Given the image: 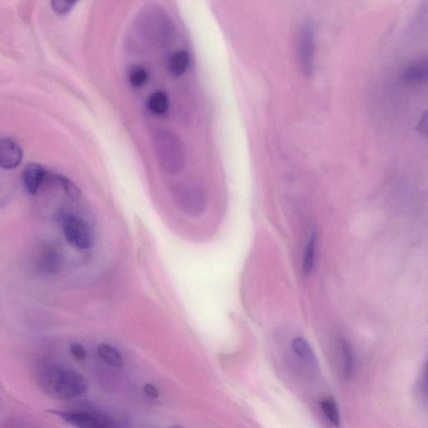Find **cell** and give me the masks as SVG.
I'll list each match as a JSON object with an SVG mask.
<instances>
[{
	"mask_svg": "<svg viewBox=\"0 0 428 428\" xmlns=\"http://www.w3.org/2000/svg\"><path fill=\"white\" fill-rule=\"evenodd\" d=\"M55 414L76 428H116L110 418L98 412L55 411Z\"/></svg>",
	"mask_w": 428,
	"mask_h": 428,
	"instance_id": "5b68a950",
	"label": "cell"
},
{
	"mask_svg": "<svg viewBox=\"0 0 428 428\" xmlns=\"http://www.w3.org/2000/svg\"><path fill=\"white\" fill-rule=\"evenodd\" d=\"M148 80V73L143 67L137 66L131 69L129 74V81L135 88H139L146 84Z\"/></svg>",
	"mask_w": 428,
	"mask_h": 428,
	"instance_id": "ac0fdd59",
	"label": "cell"
},
{
	"mask_svg": "<svg viewBox=\"0 0 428 428\" xmlns=\"http://www.w3.org/2000/svg\"><path fill=\"white\" fill-rule=\"evenodd\" d=\"M39 265L47 274L56 273L61 269V257L55 248L47 246L41 252Z\"/></svg>",
	"mask_w": 428,
	"mask_h": 428,
	"instance_id": "9c48e42d",
	"label": "cell"
},
{
	"mask_svg": "<svg viewBox=\"0 0 428 428\" xmlns=\"http://www.w3.org/2000/svg\"><path fill=\"white\" fill-rule=\"evenodd\" d=\"M315 244L316 236L315 233H313L312 235H310L305 250L303 270L305 275H310L313 269L315 254Z\"/></svg>",
	"mask_w": 428,
	"mask_h": 428,
	"instance_id": "2e32d148",
	"label": "cell"
},
{
	"mask_svg": "<svg viewBox=\"0 0 428 428\" xmlns=\"http://www.w3.org/2000/svg\"><path fill=\"white\" fill-rule=\"evenodd\" d=\"M160 167L170 174L178 173L184 166V151L181 141L169 131H160L154 141Z\"/></svg>",
	"mask_w": 428,
	"mask_h": 428,
	"instance_id": "7a4b0ae2",
	"label": "cell"
},
{
	"mask_svg": "<svg viewBox=\"0 0 428 428\" xmlns=\"http://www.w3.org/2000/svg\"><path fill=\"white\" fill-rule=\"evenodd\" d=\"M97 352L99 357L111 366L118 368L123 366V360L120 352L111 345L101 344L97 349Z\"/></svg>",
	"mask_w": 428,
	"mask_h": 428,
	"instance_id": "8fae6325",
	"label": "cell"
},
{
	"mask_svg": "<svg viewBox=\"0 0 428 428\" xmlns=\"http://www.w3.org/2000/svg\"><path fill=\"white\" fill-rule=\"evenodd\" d=\"M143 391L146 395L149 397L158 398L160 396L158 389L151 383L146 384L143 387Z\"/></svg>",
	"mask_w": 428,
	"mask_h": 428,
	"instance_id": "44dd1931",
	"label": "cell"
},
{
	"mask_svg": "<svg viewBox=\"0 0 428 428\" xmlns=\"http://www.w3.org/2000/svg\"><path fill=\"white\" fill-rule=\"evenodd\" d=\"M340 352L342 356L343 377L349 379L352 377L354 367V356L351 345L345 340H340Z\"/></svg>",
	"mask_w": 428,
	"mask_h": 428,
	"instance_id": "7c38bea8",
	"label": "cell"
},
{
	"mask_svg": "<svg viewBox=\"0 0 428 428\" xmlns=\"http://www.w3.org/2000/svg\"><path fill=\"white\" fill-rule=\"evenodd\" d=\"M299 60L301 69L306 77L312 76L314 73L315 31L312 22L305 21L300 29Z\"/></svg>",
	"mask_w": 428,
	"mask_h": 428,
	"instance_id": "8992f818",
	"label": "cell"
},
{
	"mask_svg": "<svg viewBox=\"0 0 428 428\" xmlns=\"http://www.w3.org/2000/svg\"><path fill=\"white\" fill-rule=\"evenodd\" d=\"M63 233L66 240L80 250H88L93 244V233L88 223L72 213H63L61 218Z\"/></svg>",
	"mask_w": 428,
	"mask_h": 428,
	"instance_id": "3957f363",
	"label": "cell"
},
{
	"mask_svg": "<svg viewBox=\"0 0 428 428\" xmlns=\"http://www.w3.org/2000/svg\"><path fill=\"white\" fill-rule=\"evenodd\" d=\"M427 66L423 64L413 65L408 68L405 72V79L407 81L413 82H421L427 79Z\"/></svg>",
	"mask_w": 428,
	"mask_h": 428,
	"instance_id": "e0dca14e",
	"label": "cell"
},
{
	"mask_svg": "<svg viewBox=\"0 0 428 428\" xmlns=\"http://www.w3.org/2000/svg\"><path fill=\"white\" fill-rule=\"evenodd\" d=\"M169 101L168 96L163 92H156L148 100L149 110L156 115H163L168 109Z\"/></svg>",
	"mask_w": 428,
	"mask_h": 428,
	"instance_id": "9a60e30c",
	"label": "cell"
},
{
	"mask_svg": "<svg viewBox=\"0 0 428 428\" xmlns=\"http://www.w3.org/2000/svg\"><path fill=\"white\" fill-rule=\"evenodd\" d=\"M70 350L73 356H74L78 360H84L86 357V350L80 344H71Z\"/></svg>",
	"mask_w": 428,
	"mask_h": 428,
	"instance_id": "ffe728a7",
	"label": "cell"
},
{
	"mask_svg": "<svg viewBox=\"0 0 428 428\" xmlns=\"http://www.w3.org/2000/svg\"><path fill=\"white\" fill-rule=\"evenodd\" d=\"M23 151L16 142L9 138L0 140V168H16L21 163Z\"/></svg>",
	"mask_w": 428,
	"mask_h": 428,
	"instance_id": "ba28073f",
	"label": "cell"
},
{
	"mask_svg": "<svg viewBox=\"0 0 428 428\" xmlns=\"http://www.w3.org/2000/svg\"><path fill=\"white\" fill-rule=\"evenodd\" d=\"M173 194L178 208L188 215L199 216L206 209L207 197L198 187L188 184L178 185Z\"/></svg>",
	"mask_w": 428,
	"mask_h": 428,
	"instance_id": "277c9868",
	"label": "cell"
},
{
	"mask_svg": "<svg viewBox=\"0 0 428 428\" xmlns=\"http://www.w3.org/2000/svg\"><path fill=\"white\" fill-rule=\"evenodd\" d=\"M417 129L420 131L421 133H422V129H424L423 131H424L425 133H427V115L426 114L424 116V118H423L422 121H420L419 125H418Z\"/></svg>",
	"mask_w": 428,
	"mask_h": 428,
	"instance_id": "7402d4cb",
	"label": "cell"
},
{
	"mask_svg": "<svg viewBox=\"0 0 428 428\" xmlns=\"http://www.w3.org/2000/svg\"><path fill=\"white\" fill-rule=\"evenodd\" d=\"M76 2L74 1H63V0H55L51 2L52 9L56 14L60 16H66L71 11L74 7Z\"/></svg>",
	"mask_w": 428,
	"mask_h": 428,
	"instance_id": "d6986e66",
	"label": "cell"
},
{
	"mask_svg": "<svg viewBox=\"0 0 428 428\" xmlns=\"http://www.w3.org/2000/svg\"><path fill=\"white\" fill-rule=\"evenodd\" d=\"M49 172L40 164L31 163L24 168L22 179L29 193L35 195L46 184Z\"/></svg>",
	"mask_w": 428,
	"mask_h": 428,
	"instance_id": "52a82bcc",
	"label": "cell"
},
{
	"mask_svg": "<svg viewBox=\"0 0 428 428\" xmlns=\"http://www.w3.org/2000/svg\"><path fill=\"white\" fill-rule=\"evenodd\" d=\"M320 407L325 417L334 426L340 423V412L337 402L332 397H325L320 401Z\"/></svg>",
	"mask_w": 428,
	"mask_h": 428,
	"instance_id": "4fadbf2b",
	"label": "cell"
},
{
	"mask_svg": "<svg viewBox=\"0 0 428 428\" xmlns=\"http://www.w3.org/2000/svg\"><path fill=\"white\" fill-rule=\"evenodd\" d=\"M175 428H178V427H175Z\"/></svg>",
	"mask_w": 428,
	"mask_h": 428,
	"instance_id": "603a6c76",
	"label": "cell"
},
{
	"mask_svg": "<svg viewBox=\"0 0 428 428\" xmlns=\"http://www.w3.org/2000/svg\"><path fill=\"white\" fill-rule=\"evenodd\" d=\"M189 56L187 52L175 53L169 61V69L175 76H181L188 69Z\"/></svg>",
	"mask_w": 428,
	"mask_h": 428,
	"instance_id": "5bb4252c",
	"label": "cell"
},
{
	"mask_svg": "<svg viewBox=\"0 0 428 428\" xmlns=\"http://www.w3.org/2000/svg\"><path fill=\"white\" fill-rule=\"evenodd\" d=\"M292 350L299 358L302 360L310 367H315L317 366L315 354L310 345L302 337H297L292 342Z\"/></svg>",
	"mask_w": 428,
	"mask_h": 428,
	"instance_id": "30bf717a",
	"label": "cell"
},
{
	"mask_svg": "<svg viewBox=\"0 0 428 428\" xmlns=\"http://www.w3.org/2000/svg\"><path fill=\"white\" fill-rule=\"evenodd\" d=\"M41 390L59 400H70L79 397L88 389V381L83 374L71 368L57 365H44L36 374Z\"/></svg>",
	"mask_w": 428,
	"mask_h": 428,
	"instance_id": "6da1fadb",
	"label": "cell"
}]
</instances>
